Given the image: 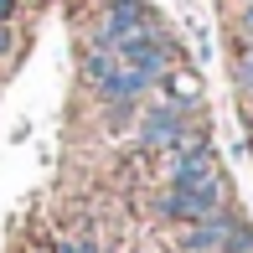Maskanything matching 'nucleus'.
Wrapping results in <instances>:
<instances>
[{"mask_svg": "<svg viewBox=\"0 0 253 253\" xmlns=\"http://www.w3.org/2000/svg\"><path fill=\"white\" fill-rule=\"evenodd\" d=\"M238 83H243L248 93H253V42H248V52L238 57Z\"/></svg>", "mask_w": 253, "mask_h": 253, "instance_id": "6e6552de", "label": "nucleus"}, {"mask_svg": "<svg viewBox=\"0 0 253 253\" xmlns=\"http://www.w3.org/2000/svg\"><path fill=\"white\" fill-rule=\"evenodd\" d=\"M83 73H88V83H93V93L109 98V103H134L145 88H155L145 73H134L129 62H119V57H114V47H88Z\"/></svg>", "mask_w": 253, "mask_h": 253, "instance_id": "f257e3e1", "label": "nucleus"}, {"mask_svg": "<svg viewBox=\"0 0 253 253\" xmlns=\"http://www.w3.org/2000/svg\"><path fill=\"white\" fill-rule=\"evenodd\" d=\"M222 253H253V227L233 222V227H227V238H222Z\"/></svg>", "mask_w": 253, "mask_h": 253, "instance_id": "423d86ee", "label": "nucleus"}, {"mask_svg": "<svg viewBox=\"0 0 253 253\" xmlns=\"http://www.w3.org/2000/svg\"><path fill=\"white\" fill-rule=\"evenodd\" d=\"M10 5H16V0H0V21H10Z\"/></svg>", "mask_w": 253, "mask_h": 253, "instance_id": "1a4fd4ad", "label": "nucleus"}, {"mask_svg": "<svg viewBox=\"0 0 253 253\" xmlns=\"http://www.w3.org/2000/svg\"><path fill=\"white\" fill-rule=\"evenodd\" d=\"M160 212L176 217V222H202V217L222 212V181H212V186H170Z\"/></svg>", "mask_w": 253, "mask_h": 253, "instance_id": "7ed1b4c3", "label": "nucleus"}, {"mask_svg": "<svg viewBox=\"0 0 253 253\" xmlns=\"http://www.w3.org/2000/svg\"><path fill=\"white\" fill-rule=\"evenodd\" d=\"M170 93H176V98H197V78H191V73H176V78H170Z\"/></svg>", "mask_w": 253, "mask_h": 253, "instance_id": "0eeeda50", "label": "nucleus"}, {"mask_svg": "<svg viewBox=\"0 0 253 253\" xmlns=\"http://www.w3.org/2000/svg\"><path fill=\"white\" fill-rule=\"evenodd\" d=\"M227 227H233V217H222V212L202 217V222H186V238H181V248H186V253H212V248H222Z\"/></svg>", "mask_w": 253, "mask_h": 253, "instance_id": "39448f33", "label": "nucleus"}, {"mask_svg": "<svg viewBox=\"0 0 253 253\" xmlns=\"http://www.w3.org/2000/svg\"><path fill=\"white\" fill-rule=\"evenodd\" d=\"M114 57H119V62H129L134 73H145L150 83H160V78L170 73V42H166V31H160L155 21L124 31V37L114 42Z\"/></svg>", "mask_w": 253, "mask_h": 253, "instance_id": "f03ea898", "label": "nucleus"}, {"mask_svg": "<svg viewBox=\"0 0 253 253\" xmlns=\"http://www.w3.org/2000/svg\"><path fill=\"white\" fill-rule=\"evenodd\" d=\"M140 140L150 145V150H176V145L186 140V114H181L176 103L150 109V114H145V124H140Z\"/></svg>", "mask_w": 253, "mask_h": 253, "instance_id": "20e7f679", "label": "nucleus"}]
</instances>
